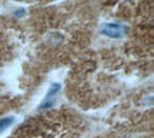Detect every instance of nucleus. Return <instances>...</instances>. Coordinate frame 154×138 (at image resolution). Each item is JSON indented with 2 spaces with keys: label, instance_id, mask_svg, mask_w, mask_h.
Returning a JSON list of instances; mask_svg holds the SVG:
<instances>
[{
  "label": "nucleus",
  "instance_id": "f257e3e1",
  "mask_svg": "<svg viewBox=\"0 0 154 138\" xmlns=\"http://www.w3.org/2000/svg\"><path fill=\"white\" fill-rule=\"evenodd\" d=\"M100 33L110 39H120L127 33V27H124L123 24H119V23H106L100 28Z\"/></svg>",
  "mask_w": 154,
  "mask_h": 138
},
{
  "label": "nucleus",
  "instance_id": "7ed1b4c3",
  "mask_svg": "<svg viewBox=\"0 0 154 138\" xmlns=\"http://www.w3.org/2000/svg\"><path fill=\"white\" fill-rule=\"evenodd\" d=\"M14 121H16L14 117H3V118H0V133H3L9 127H11L14 124Z\"/></svg>",
  "mask_w": 154,
  "mask_h": 138
},
{
  "label": "nucleus",
  "instance_id": "f03ea898",
  "mask_svg": "<svg viewBox=\"0 0 154 138\" xmlns=\"http://www.w3.org/2000/svg\"><path fill=\"white\" fill-rule=\"evenodd\" d=\"M60 90H61V84L60 83H53L51 84L49 91H47V95L44 97V100L42 101V104L38 105V110L43 111V110H49V108H51V107L56 104V98H57V94L60 93Z\"/></svg>",
  "mask_w": 154,
  "mask_h": 138
},
{
  "label": "nucleus",
  "instance_id": "20e7f679",
  "mask_svg": "<svg viewBox=\"0 0 154 138\" xmlns=\"http://www.w3.org/2000/svg\"><path fill=\"white\" fill-rule=\"evenodd\" d=\"M24 13H26V11H24V9H19V10L14 11V16H16V17H22Z\"/></svg>",
  "mask_w": 154,
  "mask_h": 138
}]
</instances>
